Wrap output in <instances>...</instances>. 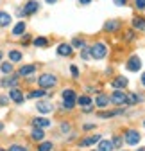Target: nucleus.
Masks as SVG:
<instances>
[{"instance_id":"f257e3e1","label":"nucleus","mask_w":145,"mask_h":151,"mask_svg":"<svg viewBox=\"0 0 145 151\" xmlns=\"http://www.w3.org/2000/svg\"><path fill=\"white\" fill-rule=\"evenodd\" d=\"M88 50H90V56H92L93 60H104L106 56H107V45H106V43H102V42H99V43L92 45Z\"/></svg>"},{"instance_id":"f03ea898","label":"nucleus","mask_w":145,"mask_h":151,"mask_svg":"<svg viewBox=\"0 0 145 151\" xmlns=\"http://www.w3.org/2000/svg\"><path fill=\"white\" fill-rule=\"evenodd\" d=\"M40 11V2L38 0H29V2L23 6V9H18L16 14L18 16H32Z\"/></svg>"},{"instance_id":"7ed1b4c3","label":"nucleus","mask_w":145,"mask_h":151,"mask_svg":"<svg viewBox=\"0 0 145 151\" xmlns=\"http://www.w3.org/2000/svg\"><path fill=\"white\" fill-rule=\"evenodd\" d=\"M38 85L41 90H48V88H54L58 85V78L54 74H41L38 78Z\"/></svg>"},{"instance_id":"20e7f679","label":"nucleus","mask_w":145,"mask_h":151,"mask_svg":"<svg viewBox=\"0 0 145 151\" xmlns=\"http://www.w3.org/2000/svg\"><path fill=\"white\" fill-rule=\"evenodd\" d=\"M61 93H63V106H65V110H74L75 101H77V97H75V90L65 88Z\"/></svg>"},{"instance_id":"39448f33","label":"nucleus","mask_w":145,"mask_h":151,"mask_svg":"<svg viewBox=\"0 0 145 151\" xmlns=\"http://www.w3.org/2000/svg\"><path fill=\"white\" fill-rule=\"evenodd\" d=\"M124 137H125V142H127L129 146H136L140 142V139H141L140 133H138V129H125Z\"/></svg>"},{"instance_id":"423d86ee","label":"nucleus","mask_w":145,"mask_h":151,"mask_svg":"<svg viewBox=\"0 0 145 151\" xmlns=\"http://www.w3.org/2000/svg\"><path fill=\"white\" fill-rule=\"evenodd\" d=\"M7 97H9V101H13V103H16V104H22V103L25 101L22 90H18V88H11L9 93H7Z\"/></svg>"},{"instance_id":"0eeeda50","label":"nucleus","mask_w":145,"mask_h":151,"mask_svg":"<svg viewBox=\"0 0 145 151\" xmlns=\"http://www.w3.org/2000/svg\"><path fill=\"white\" fill-rule=\"evenodd\" d=\"M125 93L124 90H115L111 96H109V103H113V104H125Z\"/></svg>"},{"instance_id":"6e6552de","label":"nucleus","mask_w":145,"mask_h":151,"mask_svg":"<svg viewBox=\"0 0 145 151\" xmlns=\"http://www.w3.org/2000/svg\"><path fill=\"white\" fill-rule=\"evenodd\" d=\"M125 67H127L129 72H138L141 68V60L138 58V56H131V58L127 60V63H125Z\"/></svg>"},{"instance_id":"1a4fd4ad","label":"nucleus","mask_w":145,"mask_h":151,"mask_svg":"<svg viewBox=\"0 0 145 151\" xmlns=\"http://www.w3.org/2000/svg\"><path fill=\"white\" fill-rule=\"evenodd\" d=\"M18 85V74L16 76H6V78L0 79V86L4 88H14Z\"/></svg>"},{"instance_id":"9d476101","label":"nucleus","mask_w":145,"mask_h":151,"mask_svg":"<svg viewBox=\"0 0 145 151\" xmlns=\"http://www.w3.org/2000/svg\"><path fill=\"white\" fill-rule=\"evenodd\" d=\"M127 85H129V81H127V78H124V76H118V78H115L111 81V86L115 90H124V88H127Z\"/></svg>"},{"instance_id":"9b49d317","label":"nucleus","mask_w":145,"mask_h":151,"mask_svg":"<svg viewBox=\"0 0 145 151\" xmlns=\"http://www.w3.org/2000/svg\"><path fill=\"white\" fill-rule=\"evenodd\" d=\"M36 108H38L40 113H50L54 110V104L48 103V101H38V104H36Z\"/></svg>"},{"instance_id":"f8f14e48","label":"nucleus","mask_w":145,"mask_h":151,"mask_svg":"<svg viewBox=\"0 0 145 151\" xmlns=\"http://www.w3.org/2000/svg\"><path fill=\"white\" fill-rule=\"evenodd\" d=\"M120 27H122V22L120 20H109V22L104 24V31H107V32H115Z\"/></svg>"},{"instance_id":"ddd939ff","label":"nucleus","mask_w":145,"mask_h":151,"mask_svg":"<svg viewBox=\"0 0 145 151\" xmlns=\"http://www.w3.org/2000/svg\"><path fill=\"white\" fill-rule=\"evenodd\" d=\"M109 104V96H106V93H99L95 97V106L97 108H106Z\"/></svg>"},{"instance_id":"4468645a","label":"nucleus","mask_w":145,"mask_h":151,"mask_svg":"<svg viewBox=\"0 0 145 151\" xmlns=\"http://www.w3.org/2000/svg\"><path fill=\"white\" fill-rule=\"evenodd\" d=\"M52 122L48 121V119H45V117H36V119H32V126L34 128H40V129H43V128H48Z\"/></svg>"},{"instance_id":"2eb2a0df","label":"nucleus","mask_w":145,"mask_h":151,"mask_svg":"<svg viewBox=\"0 0 145 151\" xmlns=\"http://www.w3.org/2000/svg\"><path fill=\"white\" fill-rule=\"evenodd\" d=\"M58 54L59 56H72L74 54V47H72L70 43H61L58 47Z\"/></svg>"},{"instance_id":"dca6fc26","label":"nucleus","mask_w":145,"mask_h":151,"mask_svg":"<svg viewBox=\"0 0 145 151\" xmlns=\"http://www.w3.org/2000/svg\"><path fill=\"white\" fill-rule=\"evenodd\" d=\"M36 72V65H23L20 70H18V76H23V78H25V76H32Z\"/></svg>"},{"instance_id":"f3484780","label":"nucleus","mask_w":145,"mask_h":151,"mask_svg":"<svg viewBox=\"0 0 145 151\" xmlns=\"http://www.w3.org/2000/svg\"><path fill=\"white\" fill-rule=\"evenodd\" d=\"M99 140H100V135H92V137H88V139L81 140V142H79V146H81V147H86V146H92V144H97Z\"/></svg>"},{"instance_id":"a211bd4d","label":"nucleus","mask_w":145,"mask_h":151,"mask_svg":"<svg viewBox=\"0 0 145 151\" xmlns=\"http://www.w3.org/2000/svg\"><path fill=\"white\" fill-rule=\"evenodd\" d=\"M133 27L138 29V31H145V18L134 16V18H133Z\"/></svg>"},{"instance_id":"6ab92c4d","label":"nucleus","mask_w":145,"mask_h":151,"mask_svg":"<svg viewBox=\"0 0 145 151\" xmlns=\"http://www.w3.org/2000/svg\"><path fill=\"white\" fill-rule=\"evenodd\" d=\"M11 24V14L6 11H0V27H7Z\"/></svg>"},{"instance_id":"aec40b11","label":"nucleus","mask_w":145,"mask_h":151,"mask_svg":"<svg viewBox=\"0 0 145 151\" xmlns=\"http://www.w3.org/2000/svg\"><path fill=\"white\" fill-rule=\"evenodd\" d=\"M113 144L111 140H99V149L97 151H113Z\"/></svg>"},{"instance_id":"412c9836","label":"nucleus","mask_w":145,"mask_h":151,"mask_svg":"<svg viewBox=\"0 0 145 151\" xmlns=\"http://www.w3.org/2000/svg\"><path fill=\"white\" fill-rule=\"evenodd\" d=\"M23 32H25V22H18L13 27V36H22Z\"/></svg>"},{"instance_id":"4be33fe9","label":"nucleus","mask_w":145,"mask_h":151,"mask_svg":"<svg viewBox=\"0 0 145 151\" xmlns=\"http://www.w3.org/2000/svg\"><path fill=\"white\" fill-rule=\"evenodd\" d=\"M138 101H141V97H138V93H127L125 96V104H129V106L136 104Z\"/></svg>"},{"instance_id":"5701e85b","label":"nucleus","mask_w":145,"mask_h":151,"mask_svg":"<svg viewBox=\"0 0 145 151\" xmlns=\"http://www.w3.org/2000/svg\"><path fill=\"white\" fill-rule=\"evenodd\" d=\"M79 106H92L93 104V101H92V97H88V96H81V97H77V101H75Z\"/></svg>"},{"instance_id":"b1692460","label":"nucleus","mask_w":145,"mask_h":151,"mask_svg":"<svg viewBox=\"0 0 145 151\" xmlns=\"http://www.w3.org/2000/svg\"><path fill=\"white\" fill-rule=\"evenodd\" d=\"M9 61H11V63L22 61V52H20V50H9Z\"/></svg>"},{"instance_id":"393cba45","label":"nucleus","mask_w":145,"mask_h":151,"mask_svg":"<svg viewBox=\"0 0 145 151\" xmlns=\"http://www.w3.org/2000/svg\"><path fill=\"white\" fill-rule=\"evenodd\" d=\"M45 96H47V92L40 88V90H32V92L29 93V99H41V97H45Z\"/></svg>"},{"instance_id":"a878e982","label":"nucleus","mask_w":145,"mask_h":151,"mask_svg":"<svg viewBox=\"0 0 145 151\" xmlns=\"http://www.w3.org/2000/svg\"><path fill=\"white\" fill-rule=\"evenodd\" d=\"M120 113H124V108H120V110H115V111H99V117L106 119V117H113V115H120Z\"/></svg>"},{"instance_id":"bb28decb","label":"nucleus","mask_w":145,"mask_h":151,"mask_svg":"<svg viewBox=\"0 0 145 151\" xmlns=\"http://www.w3.org/2000/svg\"><path fill=\"white\" fill-rule=\"evenodd\" d=\"M32 43H34L36 47H48V40H47V38H43V36L34 38V40H32Z\"/></svg>"},{"instance_id":"cd10ccee","label":"nucleus","mask_w":145,"mask_h":151,"mask_svg":"<svg viewBox=\"0 0 145 151\" xmlns=\"http://www.w3.org/2000/svg\"><path fill=\"white\" fill-rule=\"evenodd\" d=\"M0 70H2V74H13V63L11 61H6V63H0Z\"/></svg>"},{"instance_id":"c85d7f7f","label":"nucleus","mask_w":145,"mask_h":151,"mask_svg":"<svg viewBox=\"0 0 145 151\" xmlns=\"http://www.w3.org/2000/svg\"><path fill=\"white\" fill-rule=\"evenodd\" d=\"M70 45H72V47H75V49H86V42L82 40V38H74Z\"/></svg>"},{"instance_id":"c756f323","label":"nucleus","mask_w":145,"mask_h":151,"mask_svg":"<svg viewBox=\"0 0 145 151\" xmlns=\"http://www.w3.org/2000/svg\"><path fill=\"white\" fill-rule=\"evenodd\" d=\"M31 137H32L34 140H43L45 133H43V129H40V128H34V129H32V133H31Z\"/></svg>"},{"instance_id":"7c9ffc66","label":"nucleus","mask_w":145,"mask_h":151,"mask_svg":"<svg viewBox=\"0 0 145 151\" xmlns=\"http://www.w3.org/2000/svg\"><path fill=\"white\" fill-rule=\"evenodd\" d=\"M54 149V144L52 142H41L38 146V151H52Z\"/></svg>"},{"instance_id":"2f4dec72","label":"nucleus","mask_w":145,"mask_h":151,"mask_svg":"<svg viewBox=\"0 0 145 151\" xmlns=\"http://www.w3.org/2000/svg\"><path fill=\"white\" fill-rule=\"evenodd\" d=\"M7 151H27V147L25 146H20V144H13Z\"/></svg>"},{"instance_id":"473e14b6","label":"nucleus","mask_w":145,"mask_h":151,"mask_svg":"<svg viewBox=\"0 0 145 151\" xmlns=\"http://www.w3.org/2000/svg\"><path fill=\"white\" fill-rule=\"evenodd\" d=\"M134 6H136V9H138V11L145 9V0H134Z\"/></svg>"},{"instance_id":"72a5a7b5","label":"nucleus","mask_w":145,"mask_h":151,"mask_svg":"<svg viewBox=\"0 0 145 151\" xmlns=\"http://www.w3.org/2000/svg\"><path fill=\"white\" fill-rule=\"evenodd\" d=\"M134 40V31H125V42H133Z\"/></svg>"},{"instance_id":"f704fd0d","label":"nucleus","mask_w":145,"mask_h":151,"mask_svg":"<svg viewBox=\"0 0 145 151\" xmlns=\"http://www.w3.org/2000/svg\"><path fill=\"white\" fill-rule=\"evenodd\" d=\"M81 58H82V60H90V58H92V56H90V50H88V47H86V49H82V52H81Z\"/></svg>"},{"instance_id":"c9c22d12","label":"nucleus","mask_w":145,"mask_h":151,"mask_svg":"<svg viewBox=\"0 0 145 151\" xmlns=\"http://www.w3.org/2000/svg\"><path fill=\"white\" fill-rule=\"evenodd\" d=\"M9 104V97L7 96H0V106H7Z\"/></svg>"},{"instance_id":"e433bc0d","label":"nucleus","mask_w":145,"mask_h":151,"mask_svg":"<svg viewBox=\"0 0 145 151\" xmlns=\"http://www.w3.org/2000/svg\"><path fill=\"white\" fill-rule=\"evenodd\" d=\"M70 72H72V76H74V78H79V68H77L75 65L70 67Z\"/></svg>"},{"instance_id":"4c0bfd02","label":"nucleus","mask_w":145,"mask_h":151,"mask_svg":"<svg viewBox=\"0 0 145 151\" xmlns=\"http://www.w3.org/2000/svg\"><path fill=\"white\" fill-rule=\"evenodd\" d=\"M111 144H113V146H122V139H120V137H115Z\"/></svg>"},{"instance_id":"58836bf2","label":"nucleus","mask_w":145,"mask_h":151,"mask_svg":"<svg viewBox=\"0 0 145 151\" xmlns=\"http://www.w3.org/2000/svg\"><path fill=\"white\" fill-rule=\"evenodd\" d=\"M113 2H115L117 6H125V4H127V0H113Z\"/></svg>"},{"instance_id":"ea45409f","label":"nucleus","mask_w":145,"mask_h":151,"mask_svg":"<svg viewBox=\"0 0 145 151\" xmlns=\"http://www.w3.org/2000/svg\"><path fill=\"white\" fill-rule=\"evenodd\" d=\"M68 129H70V126H68L66 122H63V124H61V131H68Z\"/></svg>"},{"instance_id":"a19ab883","label":"nucleus","mask_w":145,"mask_h":151,"mask_svg":"<svg viewBox=\"0 0 145 151\" xmlns=\"http://www.w3.org/2000/svg\"><path fill=\"white\" fill-rule=\"evenodd\" d=\"M95 128V124L93 122H90V124H84V129H93Z\"/></svg>"},{"instance_id":"79ce46f5","label":"nucleus","mask_w":145,"mask_h":151,"mask_svg":"<svg viewBox=\"0 0 145 151\" xmlns=\"http://www.w3.org/2000/svg\"><path fill=\"white\" fill-rule=\"evenodd\" d=\"M79 4L81 6H88V4H92V0H79Z\"/></svg>"},{"instance_id":"37998d69","label":"nucleus","mask_w":145,"mask_h":151,"mask_svg":"<svg viewBox=\"0 0 145 151\" xmlns=\"http://www.w3.org/2000/svg\"><path fill=\"white\" fill-rule=\"evenodd\" d=\"M22 42H23V45H27V43L31 42V38H29V34H25V38H23V40H22Z\"/></svg>"},{"instance_id":"c03bdc74","label":"nucleus","mask_w":145,"mask_h":151,"mask_svg":"<svg viewBox=\"0 0 145 151\" xmlns=\"http://www.w3.org/2000/svg\"><path fill=\"white\" fill-rule=\"evenodd\" d=\"M141 85H143V86H145V72H143V74H141Z\"/></svg>"},{"instance_id":"a18cd8bd","label":"nucleus","mask_w":145,"mask_h":151,"mask_svg":"<svg viewBox=\"0 0 145 151\" xmlns=\"http://www.w3.org/2000/svg\"><path fill=\"white\" fill-rule=\"evenodd\" d=\"M45 2H47V4H56L58 0H45Z\"/></svg>"},{"instance_id":"49530a36","label":"nucleus","mask_w":145,"mask_h":151,"mask_svg":"<svg viewBox=\"0 0 145 151\" xmlns=\"http://www.w3.org/2000/svg\"><path fill=\"white\" fill-rule=\"evenodd\" d=\"M2 129H4V124H2V122H0V131H2Z\"/></svg>"},{"instance_id":"de8ad7c7","label":"nucleus","mask_w":145,"mask_h":151,"mask_svg":"<svg viewBox=\"0 0 145 151\" xmlns=\"http://www.w3.org/2000/svg\"><path fill=\"white\" fill-rule=\"evenodd\" d=\"M2 58H4V54H2V52H0V61H2Z\"/></svg>"},{"instance_id":"09e8293b","label":"nucleus","mask_w":145,"mask_h":151,"mask_svg":"<svg viewBox=\"0 0 145 151\" xmlns=\"http://www.w3.org/2000/svg\"><path fill=\"white\" fill-rule=\"evenodd\" d=\"M138 151H145V147H138Z\"/></svg>"},{"instance_id":"8fccbe9b","label":"nucleus","mask_w":145,"mask_h":151,"mask_svg":"<svg viewBox=\"0 0 145 151\" xmlns=\"http://www.w3.org/2000/svg\"><path fill=\"white\" fill-rule=\"evenodd\" d=\"M0 151H7V149H0Z\"/></svg>"},{"instance_id":"3c124183","label":"nucleus","mask_w":145,"mask_h":151,"mask_svg":"<svg viewBox=\"0 0 145 151\" xmlns=\"http://www.w3.org/2000/svg\"><path fill=\"white\" fill-rule=\"evenodd\" d=\"M143 126H145V122H143Z\"/></svg>"}]
</instances>
